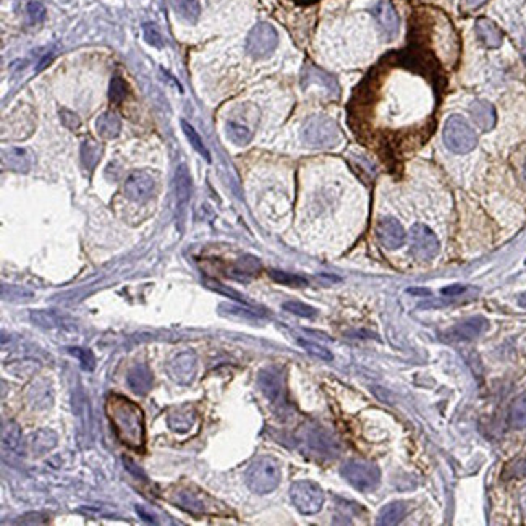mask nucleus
<instances>
[{"label":"nucleus","mask_w":526,"mask_h":526,"mask_svg":"<svg viewBox=\"0 0 526 526\" xmlns=\"http://www.w3.org/2000/svg\"><path fill=\"white\" fill-rule=\"evenodd\" d=\"M136 512H138V514L143 516V520H144V521H148V523H156V518H154V515L148 514V512L144 510L141 505H136Z\"/></svg>","instance_id":"obj_46"},{"label":"nucleus","mask_w":526,"mask_h":526,"mask_svg":"<svg viewBox=\"0 0 526 526\" xmlns=\"http://www.w3.org/2000/svg\"><path fill=\"white\" fill-rule=\"evenodd\" d=\"M143 30H144V39H146L148 44H151L152 47H157V49L164 47V39H162L161 31L157 30L156 25H152V23H146V25L143 26Z\"/></svg>","instance_id":"obj_38"},{"label":"nucleus","mask_w":526,"mask_h":526,"mask_svg":"<svg viewBox=\"0 0 526 526\" xmlns=\"http://www.w3.org/2000/svg\"><path fill=\"white\" fill-rule=\"evenodd\" d=\"M126 382H128L130 389L138 396H146L151 391L152 385V374L146 365H136L130 369L128 376H126Z\"/></svg>","instance_id":"obj_17"},{"label":"nucleus","mask_w":526,"mask_h":526,"mask_svg":"<svg viewBox=\"0 0 526 526\" xmlns=\"http://www.w3.org/2000/svg\"><path fill=\"white\" fill-rule=\"evenodd\" d=\"M57 434L52 429H38L31 434L30 447L34 455H43V453L52 450L57 446Z\"/></svg>","instance_id":"obj_22"},{"label":"nucleus","mask_w":526,"mask_h":526,"mask_svg":"<svg viewBox=\"0 0 526 526\" xmlns=\"http://www.w3.org/2000/svg\"><path fill=\"white\" fill-rule=\"evenodd\" d=\"M444 143L450 151L457 154H466L473 151L478 144V136L461 115L448 117L444 125L442 133Z\"/></svg>","instance_id":"obj_4"},{"label":"nucleus","mask_w":526,"mask_h":526,"mask_svg":"<svg viewBox=\"0 0 526 526\" xmlns=\"http://www.w3.org/2000/svg\"><path fill=\"white\" fill-rule=\"evenodd\" d=\"M30 319L33 321L36 325L44 329H54V328H60L62 325V317L57 315L56 311H43V310H36L31 311Z\"/></svg>","instance_id":"obj_30"},{"label":"nucleus","mask_w":526,"mask_h":526,"mask_svg":"<svg viewBox=\"0 0 526 526\" xmlns=\"http://www.w3.org/2000/svg\"><path fill=\"white\" fill-rule=\"evenodd\" d=\"M222 315H232V316H243V317H256L261 316V312L249 310V308H238L232 305H220Z\"/></svg>","instance_id":"obj_41"},{"label":"nucleus","mask_w":526,"mask_h":526,"mask_svg":"<svg viewBox=\"0 0 526 526\" xmlns=\"http://www.w3.org/2000/svg\"><path fill=\"white\" fill-rule=\"evenodd\" d=\"M192 175H190V170L187 169V165L180 164L179 169L175 172V198H176V206L185 207L187 203L192 198Z\"/></svg>","instance_id":"obj_20"},{"label":"nucleus","mask_w":526,"mask_h":526,"mask_svg":"<svg viewBox=\"0 0 526 526\" xmlns=\"http://www.w3.org/2000/svg\"><path fill=\"white\" fill-rule=\"evenodd\" d=\"M28 15L31 18V21L34 23H39L43 21L45 18V8L44 5H41V3L38 2H33L28 5Z\"/></svg>","instance_id":"obj_43"},{"label":"nucleus","mask_w":526,"mask_h":526,"mask_svg":"<svg viewBox=\"0 0 526 526\" xmlns=\"http://www.w3.org/2000/svg\"><path fill=\"white\" fill-rule=\"evenodd\" d=\"M300 345L305 348V350L308 353H312V355L321 358V360H325V361H330L332 360V353H330L328 348L317 345V343H312V342H305V340H300Z\"/></svg>","instance_id":"obj_40"},{"label":"nucleus","mask_w":526,"mask_h":526,"mask_svg":"<svg viewBox=\"0 0 526 526\" xmlns=\"http://www.w3.org/2000/svg\"><path fill=\"white\" fill-rule=\"evenodd\" d=\"M258 384H260L262 393L272 402L280 396V391H282V378H280L279 371L274 368L262 369L258 376Z\"/></svg>","instance_id":"obj_19"},{"label":"nucleus","mask_w":526,"mask_h":526,"mask_svg":"<svg viewBox=\"0 0 526 526\" xmlns=\"http://www.w3.org/2000/svg\"><path fill=\"white\" fill-rule=\"evenodd\" d=\"M2 167L13 172H28L31 167V156L26 149L10 148L2 151Z\"/></svg>","instance_id":"obj_18"},{"label":"nucleus","mask_w":526,"mask_h":526,"mask_svg":"<svg viewBox=\"0 0 526 526\" xmlns=\"http://www.w3.org/2000/svg\"><path fill=\"white\" fill-rule=\"evenodd\" d=\"M260 267H261V264H260V261L256 260V258L243 256V258H240L237 264H235V272H237V274H233V275L238 279H243L244 275L256 274V272L260 271Z\"/></svg>","instance_id":"obj_33"},{"label":"nucleus","mask_w":526,"mask_h":526,"mask_svg":"<svg viewBox=\"0 0 526 526\" xmlns=\"http://www.w3.org/2000/svg\"><path fill=\"white\" fill-rule=\"evenodd\" d=\"M180 124H181V130H183L185 136H187V138H188L190 144H192V146L194 148V151H196L198 154H201V156L206 159L207 162H211V154H209V151H207V148L204 146L203 138H201V136H199L198 131L194 130L193 126L190 125L187 120H181Z\"/></svg>","instance_id":"obj_31"},{"label":"nucleus","mask_w":526,"mask_h":526,"mask_svg":"<svg viewBox=\"0 0 526 526\" xmlns=\"http://www.w3.org/2000/svg\"><path fill=\"white\" fill-rule=\"evenodd\" d=\"M277 44L279 34L274 30V26L269 25V23H258L248 34L247 51L249 56L264 58L275 51Z\"/></svg>","instance_id":"obj_7"},{"label":"nucleus","mask_w":526,"mask_h":526,"mask_svg":"<svg viewBox=\"0 0 526 526\" xmlns=\"http://www.w3.org/2000/svg\"><path fill=\"white\" fill-rule=\"evenodd\" d=\"M167 371H169L170 378L174 379L176 384H192L198 371V358L194 355V352L180 353V355H176L174 360L169 363Z\"/></svg>","instance_id":"obj_11"},{"label":"nucleus","mask_w":526,"mask_h":526,"mask_svg":"<svg viewBox=\"0 0 526 526\" xmlns=\"http://www.w3.org/2000/svg\"><path fill=\"white\" fill-rule=\"evenodd\" d=\"M465 292V287L464 285H452V287H447L442 290L444 295H460Z\"/></svg>","instance_id":"obj_45"},{"label":"nucleus","mask_w":526,"mask_h":526,"mask_svg":"<svg viewBox=\"0 0 526 526\" xmlns=\"http://www.w3.org/2000/svg\"><path fill=\"white\" fill-rule=\"evenodd\" d=\"M376 233L380 244L387 249H397L400 248L407 240V232L403 229L400 222L393 217H384L379 220L378 227H376Z\"/></svg>","instance_id":"obj_14"},{"label":"nucleus","mask_w":526,"mask_h":526,"mask_svg":"<svg viewBox=\"0 0 526 526\" xmlns=\"http://www.w3.org/2000/svg\"><path fill=\"white\" fill-rule=\"evenodd\" d=\"M154 190H156V181L146 170L131 172L124 183L125 196L135 203L148 201L152 196Z\"/></svg>","instance_id":"obj_9"},{"label":"nucleus","mask_w":526,"mask_h":526,"mask_svg":"<svg viewBox=\"0 0 526 526\" xmlns=\"http://www.w3.org/2000/svg\"><path fill=\"white\" fill-rule=\"evenodd\" d=\"M371 13H373L376 21L379 23L385 38L389 41L396 39L398 31H400V18H398L392 3L387 2V0H380V2L374 3L373 8H371Z\"/></svg>","instance_id":"obj_13"},{"label":"nucleus","mask_w":526,"mask_h":526,"mask_svg":"<svg viewBox=\"0 0 526 526\" xmlns=\"http://www.w3.org/2000/svg\"><path fill=\"white\" fill-rule=\"evenodd\" d=\"M488 0H461V7L465 8V10H476V8H479L483 5V3H486Z\"/></svg>","instance_id":"obj_44"},{"label":"nucleus","mask_w":526,"mask_h":526,"mask_svg":"<svg viewBox=\"0 0 526 526\" xmlns=\"http://www.w3.org/2000/svg\"><path fill=\"white\" fill-rule=\"evenodd\" d=\"M174 504L180 509L192 512L199 515H214L217 514L216 502L207 496L206 492H193V491H179L175 492V497L172 499Z\"/></svg>","instance_id":"obj_10"},{"label":"nucleus","mask_w":526,"mask_h":526,"mask_svg":"<svg viewBox=\"0 0 526 526\" xmlns=\"http://www.w3.org/2000/svg\"><path fill=\"white\" fill-rule=\"evenodd\" d=\"M340 474L361 492H371L380 484V470L378 465L365 460H350L343 464Z\"/></svg>","instance_id":"obj_5"},{"label":"nucleus","mask_w":526,"mask_h":526,"mask_svg":"<svg viewBox=\"0 0 526 526\" xmlns=\"http://www.w3.org/2000/svg\"><path fill=\"white\" fill-rule=\"evenodd\" d=\"M476 36L481 41V44L488 49H497L504 43V33L499 26L489 18H479L476 21Z\"/></svg>","instance_id":"obj_15"},{"label":"nucleus","mask_w":526,"mask_h":526,"mask_svg":"<svg viewBox=\"0 0 526 526\" xmlns=\"http://www.w3.org/2000/svg\"><path fill=\"white\" fill-rule=\"evenodd\" d=\"M509 423L515 429L526 428V392L516 397L514 403H512Z\"/></svg>","instance_id":"obj_29"},{"label":"nucleus","mask_w":526,"mask_h":526,"mask_svg":"<svg viewBox=\"0 0 526 526\" xmlns=\"http://www.w3.org/2000/svg\"><path fill=\"white\" fill-rule=\"evenodd\" d=\"M488 329V319L483 316H473L468 319L461 321V323L452 325L450 329H447L444 335L452 342H468V340H474L481 335L484 330Z\"/></svg>","instance_id":"obj_12"},{"label":"nucleus","mask_w":526,"mask_h":526,"mask_svg":"<svg viewBox=\"0 0 526 526\" xmlns=\"http://www.w3.org/2000/svg\"><path fill=\"white\" fill-rule=\"evenodd\" d=\"M126 94V83L120 78L119 75H115L111 80V88H108V98H111L112 102H120L125 99Z\"/></svg>","instance_id":"obj_37"},{"label":"nucleus","mask_w":526,"mask_h":526,"mask_svg":"<svg viewBox=\"0 0 526 526\" xmlns=\"http://www.w3.org/2000/svg\"><path fill=\"white\" fill-rule=\"evenodd\" d=\"M470 113L473 117L474 124L479 126L483 131H489L494 128L496 125L497 115H496V108L491 102L484 101V99H478L470 106Z\"/></svg>","instance_id":"obj_16"},{"label":"nucleus","mask_w":526,"mask_h":526,"mask_svg":"<svg viewBox=\"0 0 526 526\" xmlns=\"http://www.w3.org/2000/svg\"><path fill=\"white\" fill-rule=\"evenodd\" d=\"M410 251L420 261L434 260L439 253L436 233L428 225L415 224L410 230Z\"/></svg>","instance_id":"obj_8"},{"label":"nucleus","mask_w":526,"mask_h":526,"mask_svg":"<svg viewBox=\"0 0 526 526\" xmlns=\"http://www.w3.org/2000/svg\"><path fill=\"white\" fill-rule=\"evenodd\" d=\"M122 130V122L115 113L112 112H104L96 119V131L101 138L112 139L117 138L120 135Z\"/></svg>","instance_id":"obj_24"},{"label":"nucleus","mask_w":526,"mask_h":526,"mask_svg":"<svg viewBox=\"0 0 526 526\" xmlns=\"http://www.w3.org/2000/svg\"><path fill=\"white\" fill-rule=\"evenodd\" d=\"M2 441L3 446L10 448V450L20 452L21 450V429L15 421H5L2 428Z\"/></svg>","instance_id":"obj_28"},{"label":"nucleus","mask_w":526,"mask_h":526,"mask_svg":"<svg viewBox=\"0 0 526 526\" xmlns=\"http://www.w3.org/2000/svg\"><path fill=\"white\" fill-rule=\"evenodd\" d=\"M196 423H198V413L188 405L176 408V410L170 411L169 415L170 429L176 431V433H187V431L192 429Z\"/></svg>","instance_id":"obj_21"},{"label":"nucleus","mask_w":526,"mask_h":526,"mask_svg":"<svg viewBox=\"0 0 526 526\" xmlns=\"http://www.w3.org/2000/svg\"><path fill=\"white\" fill-rule=\"evenodd\" d=\"M282 308L285 311L292 312V315L301 316V317H316V315H317V311L315 310V308L310 306V305H305V303H300V301H287V303H284Z\"/></svg>","instance_id":"obj_36"},{"label":"nucleus","mask_w":526,"mask_h":526,"mask_svg":"<svg viewBox=\"0 0 526 526\" xmlns=\"http://www.w3.org/2000/svg\"><path fill=\"white\" fill-rule=\"evenodd\" d=\"M523 60L526 63V41H525V45H523Z\"/></svg>","instance_id":"obj_48"},{"label":"nucleus","mask_w":526,"mask_h":526,"mask_svg":"<svg viewBox=\"0 0 526 526\" xmlns=\"http://www.w3.org/2000/svg\"><path fill=\"white\" fill-rule=\"evenodd\" d=\"M269 275H271V279L274 280V282L282 284V285H288V287H305V285H308L306 279L300 277V275L290 274V272L272 269V271H269Z\"/></svg>","instance_id":"obj_32"},{"label":"nucleus","mask_w":526,"mask_h":526,"mask_svg":"<svg viewBox=\"0 0 526 526\" xmlns=\"http://www.w3.org/2000/svg\"><path fill=\"white\" fill-rule=\"evenodd\" d=\"M290 497L293 505L303 515H315L324 505V491L315 481H297L290 488Z\"/></svg>","instance_id":"obj_6"},{"label":"nucleus","mask_w":526,"mask_h":526,"mask_svg":"<svg viewBox=\"0 0 526 526\" xmlns=\"http://www.w3.org/2000/svg\"><path fill=\"white\" fill-rule=\"evenodd\" d=\"M206 285L209 287L211 290H214V292L217 293H222V295H227V297L233 298V300H237L238 303H247L244 301V298L240 295L238 292H235V290L225 287V285H222L220 282H217V280H212V279H207L206 280Z\"/></svg>","instance_id":"obj_39"},{"label":"nucleus","mask_w":526,"mask_h":526,"mask_svg":"<svg viewBox=\"0 0 526 526\" xmlns=\"http://www.w3.org/2000/svg\"><path fill=\"white\" fill-rule=\"evenodd\" d=\"M303 84H317L321 88H325L329 91V94H337L339 93V86L337 81H335L332 76L325 71L319 70L316 67H308L303 73Z\"/></svg>","instance_id":"obj_23"},{"label":"nucleus","mask_w":526,"mask_h":526,"mask_svg":"<svg viewBox=\"0 0 526 526\" xmlns=\"http://www.w3.org/2000/svg\"><path fill=\"white\" fill-rule=\"evenodd\" d=\"M407 504L405 502H391L379 512L378 515V525L382 526H392L400 523V521L407 516Z\"/></svg>","instance_id":"obj_25"},{"label":"nucleus","mask_w":526,"mask_h":526,"mask_svg":"<svg viewBox=\"0 0 526 526\" xmlns=\"http://www.w3.org/2000/svg\"><path fill=\"white\" fill-rule=\"evenodd\" d=\"M176 15L188 23H196L201 15V7L198 0H169Z\"/></svg>","instance_id":"obj_26"},{"label":"nucleus","mask_w":526,"mask_h":526,"mask_svg":"<svg viewBox=\"0 0 526 526\" xmlns=\"http://www.w3.org/2000/svg\"><path fill=\"white\" fill-rule=\"evenodd\" d=\"M60 120H62V124L70 130H76L81 124L80 117L70 111H62L60 112Z\"/></svg>","instance_id":"obj_42"},{"label":"nucleus","mask_w":526,"mask_h":526,"mask_svg":"<svg viewBox=\"0 0 526 526\" xmlns=\"http://www.w3.org/2000/svg\"><path fill=\"white\" fill-rule=\"evenodd\" d=\"M101 157V151L94 143H84L83 148H81V159H83V164L88 167V169H93L96 165V162Z\"/></svg>","instance_id":"obj_35"},{"label":"nucleus","mask_w":526,"mask_h":526,"mask_svg":"<svg viewBox=\"0 0 526 526\" xmlns=\"http://www.w3.org/2000/svg\"><path fill=\"white\" fill-rule=\"evenodd\" d=\"M225 133L230 141L237 146H247L253 139V130H249L247 125L240 124V122H229L225 126Z\"/></svg>","instance_id":"obj_27"},{"label":"nucleus","mask_w":526,"mask_h":526,"mask_svg":"<svg viewBox=\"0 0 526 526\" xmlns=\"http://www.w3.org/2000/svg\"><path fill=\"white\" fill-rule=\"evenodd\" d=\"M106 411L122 444L141 452L146 444V428L141 408L124 396H111L107 398Z\"/></svg>","instance_id":"obj_1"},{"label":"nucleus","mask_w":526,"mask_h":526,"mask_svg":"<svg viewBox=\"0 0 526 526\" xmlns=\"http://www.w3.org/2000/svg\"><path fill=\"white\" fill-rule=\"evenodd\" d=\"M68 352H70L75 358H78L81 363V368H83L84 371H93L94 368H96V358H94L93 352H91L89 348L73 347Z\"/></svg>","instance_id":"obj_34"},{"label":"nucleus","mask_w":526,"mask_h":526,"mask_svg":"<svg viewBox=\"0 0 526 526\" xmlns=\"http://www.w3.org/2000/svg\"><path fill=\"white\" fill-rule=\"evenodd\" d=\"M518 305H520L521 308H525V310H526V292L520 295V298H518Z\"/></svg>","instance_id":"obj_47"},{"label":"nucleus","mask_w":526,"mask_h":526,"mask_svg":"<svg viewBox=\"0 0 526 526\" xmlns=\"http://www.w3.org/2000/svg\"><path fill=\"white\" fill-rule=\"evenodd\" d=\"M525 174H526V170H525Z\"/></svg>","instance_id":"obj_49"},{"label":"nucleus","mask_w":526,"mask_h":526,"mask_svg":"<svg viewBox=\"0 0 526 526\" xmlns=\"http://www.w3.org/2000/svg\"><path fill=\"white\" fill-rule=\"evenodd\" d=\"M244 479L253 492L262 496L277 489L282 479V468L279 461L272 457H260L248 466Z\"/></svg>","instance_id":"obj_2"},{"label":"nucleus","mask_w":526,"mask_h":526,"mask_svg":"<svg viewBox=\"0 0 526 526\" xmlns=\"http://www.w3.org/2000/svg\"><path fill=\"white\" fill-rule=\"evenodd\" d=\"M303 141L312 148H332L339 143L340 130L332 119L325 115H312L306 120L301 131Z\"/></svg>","instance_id":"obj_3"}]
</instances>
